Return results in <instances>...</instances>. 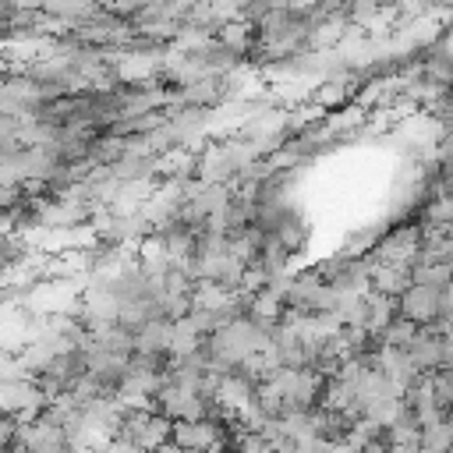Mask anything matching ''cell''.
<instances>
[{
	"label": "cell",
	"instance_id": "cell-3",
	"mask_svg": "<svg viewBox=\"0 0 453 453\" xmlns=\"http://www.w3.org/2000/svg\"><path fill=\"white\" fill-rule=\"evenodd\" d=\"M403 350H407L411 365L421 375L439 368V365H453V340H449V333H435L428 326H418L414 336L403 343Z\"/></svg>",
	"mask_w": 453,
	"mask_h": 453
},
{
	"label": "cell",
	"instance_id": "cell-6",
	"mask_svg": "<svg viewBox=\"0 0 453 453\" xmlns=\"http://www.w3.org/2000/svg\"><path fill=\"white\" fill-rule=\"evenodd\" d=\"M428 379V393L432 403L439 407V414H453V365H439L432 372H425Z\"/></svg>",
	"mask_w": 453,
	"mask_h": 453
},
{
	"label": "cell",
	"instance_id": "cell-8",
	"mask_svg": "<svg viewBox=\"0 0 453 453\" xmlns=\"http://www.w3.org/2000/svg\"><path fill=\"white\" fill-rule=\"evenodd\" d=\"M11 230H18V223H14V212L0 209V237H4V234H11Z\"/></svg>",
	"mask_w": 453,
	"mask_h": 453
},
{
	"label": "cell",
	"instance_id": "cell-2",
	"mask_svg": "<svg viewBox=\"0 0 453 453\" xmlns=\"http://www.w3.org/2000/svg\"><path fill=\"white\" fill-rule=\"evenodd\" d=\"M449 287H453V283H449ZM449 287H428V283H414V280H411V283L393 297L396 315L411 319L414 326H428L432 315L439 311V304H442V301H453Z\"/></svg>",
	"mask_w": 453,
	"mask_h": 453
},
{
	"label": "cell",
	"instance_id": "cell-7",
	"mask_svg": "<svg viewBox=\"0 0 453 453\" xmlns=\"http://www.w3.org/2000/svg\"><path fill=\"white\" fill-rule=\"evenodd\" d=\"M414 283L428 287H449V262H428V265H407Z\"/></svg>",
	"mask_w": 453,
	"mask_h": 453
},
{
	"label": "cell",
	"instance_id": "cell-1",
	"mask_svg": "<svg viewBox=\"0 0 453 453\" xmlns=\"http://www.w3.org/2000/svg\"><path fill=\"white\" fill-rule=\"evenodd\" d=\"M311 269L329 287H336L343 294H357V290H368V269H372V262H368V255H354V251H343L340 248V251L319 258Z\"/></svg>",
	"mask_w": 453,
	"mask_h": 453
},
{
	"label": "cell",
	"instance_id": "cell-4",
	"mask_svg": "<svg viewBox=\"0 0 453 453\" xmlns=\"http://www.w3.org/2000/svg\"><path fill=\"white\" fill-rule=\"evenodd\" d=\"M212 39H216L226 53H234L237 60H248L251 42H255V28H251L244 18H226V21H219V25L212 28Z\"/></svg>",
	"mask_w": 453,
	"mask_h": 453
},
{
	"label": "cell",
	"instance_id": "cell-5",
	"mask_svg": "<svg viewBox=\"0 0 453 453\" xmlns=\"http://www.w3.org/2000/svg\"><path fill=\"white\" fill-rule=\"evenodd\" d=\"M446 449H453V414L418 428V453H446Z\"/></svg>",
	"mask_w": 453,
	"mask_h": 453
}]
</instances>
